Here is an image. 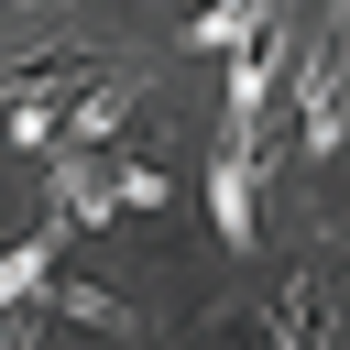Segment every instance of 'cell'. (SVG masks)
Returning a JSON list of instances; mask_svg holds the SVG:
<instances>
[{
    "instance_id": "obj_1",
    "label": "cell",
    "mask_w": 350,
    "mask_h": 350,
    "mask_svg": "<svg viewBox=\"0 0 350 350\" xmlns=\"http://www.w3.org/2000/svg\"><path fill=\"white\" fill-rule=\"evenodd\" d=\"M252 175H262V120L230 109L219 164H208V208H219V241H230V252H252Z\"/></svg>"
},
{
    "instance_id": "obj_2",
    "label": "cell",
    "mask_w": 350,
    "mask_h": 350,
    "mask_svg": "<svg viewBox=\"0 0 350 350\" xmlns=\"http://www.w3.org/2000/svg\"><path fill=\"white\" fill-rule=\"evenodd\" d=\"M142 88H153L142 66H98V77L77 88V109H66V142H77V153H88V142H109V131L142 109Z\"/></svg>"
},
{
    "instance_id": "obj_3",
    "label": "cell",
    "mask_w": 350,
    "mask_h": 350,
    "mask_svg": "<svg viewBox=\"0 0 350 350\" xmlns=\"http://www.w3.org/2000/svg\"><path fill=\"white\" fill-rule=\"evenodd\" d=\"M328 317H339V306H328V273H295V284H284V295L262 306V339L306 350V339H328Z\"/></svg>"
},
{
    "instance_id": "obj_4",
    "label": "cell",
    "mask_w": 350,
    "mask_h": 350,
    "mask_svg": "<svg viewBox=\"0 0 350 350\" xmlns=\"http://www.w3.org/2000/svg\"><path fill=\"white\" fill-rule=\"evenodd\" d=\"M252 33H273V0H208V11H197V44H208V55H241Z\"/></svg>"
},
{
    "instance_id": "obj_5",
    "label": "cell",
    "mask_w": 350,
    "mask_h": 350,
    "mask_svg": "<svg viewBox=\"0 0 350 350\" xmlns=\"http://www.w3.org/2000/svg\"><path fill=\"white\" fill-rule=\"evenodd\" d=\"M55 306H66V317H77V328H131V306H120V295H109V284H66V295H55Z\"/></svg>"
},
{
    "instance_id": "obj_6",
    "label": "cell",
    "mask_w": 350,
    "mask_h": 350,
    "mask_svg": "<svg viewBox=\"0 0 350 350\" xmlns=\"http://www.w3.org/2000/svg\"><path fill=\"white\" fill-rule=\"evenodd\" d=\"M44 273H55V230H44V241H22V252H11V273H0V284H11V295H33V284H44Z\"/></svg>"
}]
</instances>
